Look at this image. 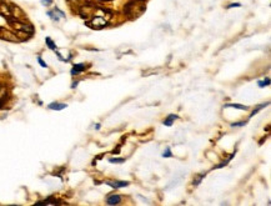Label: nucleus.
<instances>
[{
  "mask_svg": "<svg viewBox=\"0 0 271 206\" xmlns=\"http://www.w3.org/2000/svg\"><path fill=\"white\" fill-rule=\"evenodd\" d=\"M46 14H48V16H50V19L54 20V21H59L61 18H64V16H65V13L61 11L59 8H54L53 10H49Z\"/></svg>",
  "mask_w": 271,
  "mask_h": 206,
  "instance_id": "f257e3e1",
  "label": "nucleus"
},
{
  "mask_svg": "<svg viewBox=\"0 0 271 206\" xmlns=\"http://www.w3.org/2000/svg\"><path fill=\"white\" fill-rule=\"evenodd\" d=\"M85 69H86V65L85 64H75L74 66H73V69H71V75H76V74H79V72H81V71H85Z\"/></svg>",
  "mask_w": 271,
  "mask_h": 206,
  "instance_id": "f03ea898",
  "label": "nucleus"
},
{
  "mask_svg": "<svg viewBox=\"0 0 271 206\" xmlns=\"http://www.w3.org/2000/svg\"><path fill=\"white\" fill-rule=\"evenodd\" d=\"M107 185H110L113 189H119V187H125V186H128L129 185V183L128 181H115V183H111V181H107L106 183Z\"/></svg>",
  "mask_w": 271,
  "mask_h": 206,
  "instance_id": "7ed1b4c3",
  "label": "nucleus"
},
{
  "mask_svg": "<svg viewBox=\"0 0 271 206\" xmlns=\"http://www.w3.org/2000/svg\"><path fill=\"white\" fill-rule=\"evenodd\" d=\"M48 108H49V109H51V110L59 111V110H63V109L67 108V105H66V104H61V103H51V104H49Z\"/></svg>",
  "mask_w": 271,
  "mask_h": 206,
  "instance_id": "20e7f679",
  "label": "nucleus"
},
{
  "mask_svg": "<svg viewBox=\"0 0 271 206\" xmlns=\"http://www.w3.org/2000/svg\"><path fill=\"white\" fill-rule=\"evenodd\" d=\"M120 196L119 195H110L109 197H107V200H106V202L109 204V205H116V204H119L120 202Z\"/></svg>",
  "mask_w": 271,
  "mask_h": 206,
  "instance_id": "39448f33",
  "label": "nucleus"
},
{
  "mask_svg": "<svg viewBox=\"0 0 271 206\" xmlns=\"http://www.w3.org/2000/svg\"><path fill=\"white\" fill-rule=\"evenodd\" d=\"M177 119V115H174V114H170L169 116L164 120V125L165 126H171L173 125V122H174V120H176Z\"/></svg>",
  "mask_w": 271,
  "mask_h": 206,
  "instance_id": "423d86ee",
  "label": "nucleus"
},
{
  "mask_svg": "<svg viewBox=\"0 0 271 206\" xmlns=\"http://www.w3.org/2000/svg\"><path fill=\"white\" fill-rule=\"evenodd\" d=\"M91 24H92V25H94L95 28H101V26H104V25H105L106 21H105L104 19H101V18H99V16H98V18H95L94 20L91 21Z\"/></svg>",
  "mask_w": 271,
  "mask_h": 206,
  "instance_id": "0eeeda50",
  "label": "nucleus"
},
{
  "mask_svg": "<svg viewBox=\"0 0 271 206\" xmlns=\"http://www.w3.org/2000/svg\"><path fill=\"white\" fill-rule=\"evenodd\" d=\"M224 108H234V109H239V110H248V106L241 105V104H226Z\"/></svg>",
  "mask_w": 271,
  "mask_h": 206,
  "instance_id": "6e6552de",
  "label": "nucleus"
},
{
  "mask_svg": "<svg viewBox=\"0 0 271 206\" xmlns=\"http://www.w3.org/2000/svg\"><path fill=\"white\" fill-rule=\"evenodd\" d=\"M45 43H46V45H48V48L49 49H51V50H54V51H56L58 50V48H56V45H55V43L54 41L50 39L49 36L48 38H45Z\"/></svg>",
  "mask_w": 271,
  "mask_h": 206,
  "instance_id": "1a4fd4ad",
  "label": "nucleus"
},
{
  "mask_svg": "<svg viewBox=\"0 0 271 206\" xmlns=\"http://www.w3.org/2000/svg\"><path fill=\"white\" fill-rule=\"evenodd\" d=\"M257 85H259V88L269 86V85H270V79H269V78H266L265 80H260V81H257Z\"/></svg>",
  "mask_w": 271,
  "mask_h": 206,
  "instance_id": "9d476101",
  "label": "nucleus"
},
{
  "mask_svg": "<svg viewBox=\"0 0 271 206\" xmlns=\"http://www.w3.org/2000/svg\"><path fill=\"white\" fill-rule=\"evenodd\" d=\"M163 156H164V158H171V156H173V152H171V150H170V147H166L165 151L163 152Z\"/></svg>",
  "mask_w": 271,
  "mask_h": 206,
  "instance_id": "9b49d317",
  "label": "nucleus"
},
{
  "mask_svg": "<svg viewBox=\"0 0 271 206\" xmlns=\"http://www.w3.org/2000/svg\"><path fill=\"white\" fill-rule=\"evenodd\" d=\"M109 162H111V164H123V162H125V159H109Z\"/></svg>",
  "mask_w": 271,
  "mask_h": 206,
  "instance_id": "f8f14e48",
  "label": "nucleus"
},
{
  "mask_svg": "<svg viewBox=\"0 0 271 206\" xmlns=\"http://www.w3.org/2000/svg\"><path fill=\"white\" fill-rule=\"evenodd\" d=\"M266 105H269V103H266V104H262V105H260V106H259V108H257L256 110H254V111L251 112V116H252V115H255L256 112H259V111H260L261 109H264V108H265V106H266Z\"/></svg>",
  "mask_w": 271,
  "mask_h": 206,
  "instance_id": "ddd939ff",
  "label": "nucleus"
},
{
  "mask_svg": "<svg viewBox=\"0 0 271 206\" xmlns=\"http://www.w3.org/2000/svg\"><path fill=\"white\" fill-rule=\"evenodd\" d=\"M38 63H39V64H40V65H41V66H43V68H48V64H46V63H45V61H44L43 59H41L40 56L38 57Z\"/></svg>",
  "mask_w": 271,
  "mask_h": 206,
  "instance_id": "4468645a",
  "label": "nucleus"
},
{
  "mask_svg": "<svg viewBox=\"0 0 271 206\" xmlns=\"http://www.w3.org/2000/svg\"><path fill=\"white\" fill-rule=\"evenodd\" d=\"M245 124H246L245 121H241V122H234V124H231V126H232V128H236V126H244Z\"/></svg>",
  "mask_w": 271,
  "mask_h": 206,
  "instance_id": "2eb2a0df",
  "label": "nucleus"
},
{
  "mask_svg": "<svg viewBox=\"0 0 271 206\" xmlns=\"http://www.w3.org/2000/svg\"><path fill=\"white\" fill-rule=\"evenodd\" d=\"M51 3H53V0H41V4L45 5V6L51 5Z\"/></svg>",
  "mask_w": 271,
  "mask_h": 206,
  "instance_id": "dca6fc26",
  "label": "nucleus"
},
{
  "mask_svg": "<svg viewBox=\"0 0 271 206\" xmlns=\"http://www.w3.org/2000/svg\"><path fill=\"white\" fill-rule=\"evenodd\" d=\"M235 6H241V4L240 3H234V4H230L227 6V9H231V8H235Z\"/></svg>",
  "mask_w": 271,
  "mask_h": 206,
  "instance_id": "f3484780",
  "label": "nucleus"
},
{
  "mask_svg": "<svg viewBox=\"0 0 271 206\" xmlns=\"http://www.w3.org/2000/svg\"><path fill=\"white\" fill-rule=\"evenodd\" d=\"M78 84H79V81H75V82H73V85H71V88H73V89H75L76 86H78Z\"/></svg>",
  "mask_w": 271,
  "mask_h": 206,
  "instance_id": "a211bd4d",
  "label": "nucleus"
},
{
  "mask_svg": "<svg viewBox=\"0 0 271 206\" xmlns=\"http://www.w3.org/2000/svg\"><path fill=\"white\" fill-rule=\"evenodd\" d=\"M95 129H96V130L100 129V124H96V125H95Z\"/></svg>",
  "mask_w": 271,
  "mask_h": 206,
  "instance_id": "6ab92c4d",
  "label": "nucleus"
}]
</instances>
